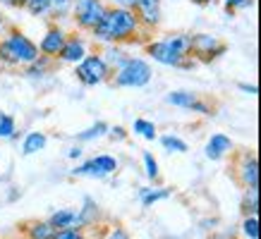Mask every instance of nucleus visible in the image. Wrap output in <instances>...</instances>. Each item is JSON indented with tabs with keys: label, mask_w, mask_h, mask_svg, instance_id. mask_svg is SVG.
I'll list each match as a JSON object with an SVG mask.
<instances>
[{
	"label": "nucleus",
	"mask_w": 261,
	"mask_h": 239,
	"mask_svg": "<svg viewBox=\"0 0 261 239\" xmlns=\"http://www.w3.org/2000/svg\"><path fill=\"white\" fill-rule=\"evenodd\" d=\"M139 29H142V24H139V17H137L135 10L108 8L101 24L91 34H94L96 41H103V43H125V41L135 39Z\"/></svg>",
	"instance_id": "1"
},
{
	"label": "nucleus",
	"mask_w": 261,
	"mask_h": 239,
	"mask_svg": "<svg viewBox=\"0 0 261 239\" xmlns=\"http://www.w3.org/2000/svg\"><path fill=\"white\" fill-rule=\"evenodd\" d=\"M146 53H149L156 63L166 65V67H192V36L190 34H170L161 41H151L146 43Z\"/></svg>",
	"instance_id": "2"
},
{
	"label": "nucleus",
	"mask_w": 261,
	"mask_h": 239,
	"mask_svg": "<svg viewBox=\"0 0 261 239\" xmlns=\"http://www.w3.org/2000/svg\"><path fill=\"white\" fill-rule=\"evenodd\" d=\"M34 60H39V48L29 36H24L19 29H10L0 39V63L10 67H27Z\"/></svg>",
	"instance_id": "3"
},
{
	"label": "nucleus",
	"mask_w": 261,
	"mask_h": 239,
	"mask_svg": "<svg viewBox=\"0 0 261 239\" xmlns=\"http://www.w3.org/2000/svg\"><path fill=\"white\" fill-rule=\"evenodd\" d=\"M153 77L151 65L142 57H125L122 63L115 67V84L125 88H142L146 86Z\"/></svg>",
	"instance_id": "4"
},
{
	"label": "nucleus",
	"mask_w": 261,
	"mask_h": 239,
	"mask_svg": "<svg viewBox=\"0 0 261 239\" xmlns=\"http://www.w3.org/2000/svg\"><path fill=\"white\" fill-rule=\"evenodd\" d=\"M74 74L84 86H96L111 79V65L106 63L103 55L96 53V55H87L80 65H74Z\"/></svg>",
	"instance_id": "5"
},
{
	"label": "nucleus",
	"mask_w": 261,
	"mask_h": 239,
	"mask_svg": "<svg viewBox=\"0 0 261 239\" xmlns=\"http://www.w3.org/2000/svg\"><path fill=\"white\" fill-rule=\"evenodd\" d=\"M106 10L108 8L103 5V0H72V17H74L80 29L94 32L96 26L101 24Z\"/></svg>",
	"instance_id": "6"
},
{
	"label": "nucleus",
	"mask_w": 261,
	"mask_h": 239,
	"mask_svg": "<svg viewBox=\"0 0 261 239\" xmlns=\"http://www.w3.org/2000/svg\"><path fill=\"white\" fill-rule=\"evenodd\" d=\"M118 170V158H113L108 153H101V156H94L89 158L87 163H82L72 170L74 177H96V180H103V177L113 175Z\"/></svg>",
	"instance_id": "7"
},
{
	"label": "nucleus",
	"mask_w": 261,
	"mask_h": 239,
	"mask_svg": "<svg viewBox=\"0 0 261 239\" xmlns=\"http://www.w3.org/2000/svg\"><path fill=\"white\" fill-rule=\"evenodd\" d=\"M235 175L245 189H259V160L254 153H242L235 165Z\"/></svg>",
	"instance_id": "8"
},
{
	"label": "nucleus",
	"mask_w": 261,
	"mask_h": 239,
	"mask_svg": "<svg viewBox=\"0 0 261 239\" xmlns=\"http://www.w3.org/2000/svg\"><path fill=\"white\" fill-rule=\"evenodd\" d=\"M192 53L199 60H214V57L225 53V46L211 34H194L192 36Z\"/></svg>",
	"instance_id": "9"
},
{
	"label": "nucleus",
	"mask_w": 261,
	"mask_h": 239,
	"mask_svg": "<svg viewBox=\"0 0 261 239\" xmlns=\"http://www.w3.org/2000/svg\"><path fill=\"white\" fill-rule=\"evenodd\" d=\"M65 41H67V34L60 29V26H50L46 34H43V39L36 48H39V55L48 57V60H53V57L60 55V50H63Z\"/></svg>",
	"instance_id": "10"
},
{
	"label": "nucleus",
	"mask_w": 261,
	"mask_h": 239,
	"mask_svg": "<svg viewBox=\"0 0 261 239\" xmlns=\"http://www.w3.org/2000/svg\"><path fill=\"white\" fill-rule=\"evenodd\" d=\"M87 55L89 53H87L84 41H82L80 36H67L63 50H60V55H58V60H60V63H67V65H80Z\"/></svg>",
	"instance_id": "11"
},
{
	"label": "nucleus",
	"mask_w": 261,
	"mask_h": 239,
	"mask_svg": "<svg viewBox=\"0 0 261 239\" xmlns=\"http://www.w3.org/2000/svg\"><path fill=\"white\" fill-rule=\"evenodd\" d=\"M135 12L139 24L144 26H159L161 24V0H137Z\"/></svg>",
	"instance_id": "12"
},
{
	"label": "nucleus",
	"mask_w": 261,
	"mask_h": 239,
	"mask_svg": "<svg viewBox=\"0 0 261 239\" xmlns=\"http://www.w3.org/2000/svg\"><path fill=\"white\" fill-rule=\"evenodd\" d=\"M230 151H232V141H230V136H225V134H214L206 141V148H204L208 160H221V158H225Z\"/></svg>",
	"instance_id": "13"
},
{
	"label": "nucleus",
	"mask_w": 261,
	"mask_h": 239,
	"mask_svg": "<svg viewBox=\"0 0 261 239\" xmlns=\"http://www.w3.org/2000/svg\"><path fill=\"white\" fill-rule=\"evenodd\" d=\"M24 234L27 239H53L56 227L48 223V220H32V223H24Z\"/></svg>",
	"instance_id": "14"
},
{
	"label": "nucleus",
	"mask_w": 261,
	"mask_h": 239,
	"mask_svg": "<svg viewBox=\"0 0 261 239\" xmlns=\"http://www.w3.org/2000/svg\"><path fill=\"white\" fill-rule=\"evenodd\" d=\"M48 223L53 225L56 230H70V227H77V211H72V208H58L56 213L48 218Z\"/></svg>",
	"instance_id": "15"
},
{
	"label": "nucleus",
	"mask_w": 261,
	"mask_h": 239,
	"mask_svg": "<svg viewBox=\"0 0 261 239\" xmlns=\"http://www.w3.org/2000/svg\"><path fill=\"white\" fill-rule=\"evenodd\" d=\"M96 218H98V206H96V201L84 199V208L77 211V227H74V230H84L89 225H94Z\"/></svg>",
	"instance_id": "16"
},
{
	"label": "nucleus",
	"mask_w": 261,
	"mask_h": 239,
	"mask_svg": "<svg viewBox=\"0 0 261 239\" xmlns=\"http://www.w3.org/2000/svg\"><path fill=\"white\" fill-rule=\"evenodd\" d=\"M46 141L48 139L43 132H29L22 141V153L24 156H34V153L43 151V148H46Z\"/></svg>",
	"instance_id": "17"
},
{
	"label": "nucleus",
	"mask_w": 261,
	"mask_h": 239,
	"mask_svg": "<svg viewBox=\"0 0 261 239\" xmlns=\"http://www.w3.org/2000/svg\"><path fill=\"white\" fill-rule=\"evenodd\" d=\"M166 101L170 105H175V108H185V110H192V105L197 103L199 98L197 94H192V91H170V94L166 96Z\"/></svg>",
	"instance_id": "18"
},
{
	"label": "nucleus",
	"mask_w": 261,
	"mask_h": 239,
	"mask_svg": "<svg viewBox=\"0 0 261 239\" xmlns=\"http://www.w3.org/2000/svg\"><path fill=\"white\" fill-rule=\"evenodd\" d=\"M170 199V189H166V187H161V189H149V187H144L142 191H139V201H142L144 208L153 206V203H159V201H166Z\"/></svg>",
	"instance_id": "19"
},
{
	"label": "nucleus",
	"mask_w": 261,
	"mask_h": 239,
	"mask_svg": "<svg viewBox=\"0 0 261 239\" xmlns=\"http://www.w3.org/2000/svg\"><path fill=\"white\" fill-rule=\"evenodd\" d=\"M132 132L139 136H144L146 141H153L156 136H159V129H156V125L151 122V120H144V117H137L135 125H132Z\"/></svg>",
	"instance_id": "20"
},
{
	"label": "nucleus",
	"mask_w": 261,
	"mask_h": 239,
	"mask_svg": "<svg viewBox=\"0 0 261 239\" xmlns=\"http://www.w3.org/2000/svg\"><path fill=\"white\" fill-rule=\"evenodd\" d=\"M240 230L245 239H259V215H245Z\"/></svg>",
	"instance_id": "21"
},
{
	"label": "nucleus",
	"mask_w": 261,
	"mask_h": 239,
	"mask_svg": "<svg viewBox=\"0 0 261 239\" xmlns=\"http://www.w3.org/2000/svg\"><path fill=\"white\" fill-rule=\"evenodd\" d=\"M108 125L106 122H96L94 127H89V129H84V132H80L77 134V141H94V139H101V136H106L108 134Z\"/></svg>",
	"instance_id": "22"
},
{
	"label": "nucleus",
	"mask_w": 261,
	"mask_h": 239,
	"mask_svg": "<svg viewBox=\"0 0 261 239\" xmlns=\"http://www.w3.org/2000/svg\"><path fill=\"white\" fill-rule=\"evenodd\" d=\"M161 146H163L166 151H170V153H187V143L182 141L180 136H175V134L161 136Z\"/></svg>",
	"instance_id": "23"
},
{
	"label": "nucleus",
	"mask_w": 261,
	"mask_h": 239,
	"mask_svg": "<svg viewBox=\"0 0 261 239\" xmlns=\"http://www.w3.org/2000/svg\"><path fill=\"white\" fill-rule=\"evenodd\" d=\"M245 215H259V191L256 189H247L245 201H242Z\"/></svg>",
	"instance_id": "24"
},
{
	"label": "nucleus",
	"mask_w": 261,
	"mask_h": 239,
	"mask_svg": "<svg viewBox=\"0 0 261 239\" xmlns=\"http://www.w3.org/2000/svg\"><path fill=\"white\" fill-rule=\"evenodd\" d=\"M22 5L36 17L50 12V0H22Z\"/></svg>",
	"instance_id": "25"
},
{
	"label": "nucleus",
	"mask_w": 261,
	"mask_h": 239,
	"mask_svg": "<svg viewBox=\"0 0 261 239\" xmlns=\"http://www.w3.org/2000/svg\"><path fill=\"white\" fill-rule=\"evenodd\" d=\"M48 65H50V60L48 57H43V55H39V60H34L32 65H27L24 70H27V74L29 77H43L48 72Z\"/></svg>",
	"instance_id": "26"
},
{
	"label": "nucleus",
	"mask_w": 261,
	"mask_h": 239,
	"mask_svg": "<svg viewBox=\"0 0 261 239\" xmlns=\"http://www.w3.org/2000/svg\"><path fill=\"white\" fill-rule=\"evenodd\" d=\"M15 136V117L0 112V139H12Z\"/></svg>",
	"instance_id": "27"
},
{
	"label": "nucleus",
	"mask_w": 261,
	"mask_h": 239,
	"mask_svg": "<svg viewBox=\"0 0 261 239\" xmlns=\"http://www.w3.org/2000/svg\"><path fill=\"white\" fill-rule=\"evenodd\" d=\"M144 167H146V177L149 180H159V160L153 158V153H144Z\"/></svg>",
	"instance_id": "28"
},
{
	"label": "nucleus",
	"mask_w": 261,
	"mask_h": 239,
	"mask_svg": "<svg viewBox=\"0 0 261 239\" xmlns=\"http://www.w3.org/2000/svg\"><path fill=\"white\" fill-rule=\"evenodd\" d=\"M72 10V0H50V12L58 17H63L67 15Z\"/></svg>",
	"instance_id": "29"
},
{
	"label": "nucleus",
	"mask_w": 261,
	"mask_h": 239,
	"mask_svg": "<svg viewBox=\"0 0 261 239\" xmlns=\"http://www.w3.org/2000/svg\"><path fill=\"white\" fill-rule=\"evenodd\" d=\"M254 5V0H225V10H228V15L232 17L235 10H249Z\"/></svg>",
	"instance_id": "30"
},
{
	"label": "nucleus",
	"mask_w": 261,
	"mask_h": 239,
	"mask_svg": "<svg viewBox=\"0 0 261 239\" xmlns=\"http://www.w3.org/2000/svg\"><path fill=\"white\" fill-rule=\"evenodd\" d=\"M53 239H87V234H84L82 230H74V227H70V230H56Z\"/></svg>",
	"instance_id": "31"
},
{
	"label": "nucleus",
	"mask_w": 261,
	"mask_h": 239,
	"mask_svg": "<svg viewBox=\"0 0 261 239\" xmlns=\"http://www.w3.org/2000/svg\"><path fill=\"white\" fill-rule=\"evenodd\" d=\"M106 239H132V237H129V232H127L125 227H113V230L106 234Z\"/></svg>",
	"instance_id": "32"
},
{
	"label": "nucleus",
	"mask_w": 261,
	"mask_h": 239,
	"mask_svg": "<svg viewBox=\"0 0 261 239\" xmlns=\"http://www.w3.org/2000/svg\"><path fill=\"white\" fill-rule=\"evenodd\" d=\"M108 134H111L113 139H120V141H122V139L127 136V132L122 127H111V129H108Z\"/></svg>",
	"instance_id": "33"
},
{
	"label": "nucleus",
	"mask_w": 261,
	"mask_h": 239,
	"mask_svg": "<svg viewBox=\"0 0 261 239\" xmlns=\"http://www.w3.org/2000/svg\"><path fill=\"white\" fill-rule=\"evenodd\" d=\"M67 156H70L72 160H74V158H80V156H82V146H72L70 151H67Z\"/></svg>",
	"instance_id": "34"
},
{
	"label": "nucleus",
	"mask_w": 261,
	"mask_h": 239,
	"mask_svg": "<svg viewBox=\"0 0 261 239\" xmlns=\"http://www.w3.org/2000/svg\"><path fill=\"white\" fill-rule=\"evenodd\" d=\"M137 5V0H118V8H129V10H135Z\"/></svg>",
	"instance_id": "35"
},
{
	"label": "nucleus",
	"mask_w": 261,
	"mask_h": 239,
	"mask_svg": "<svg viewBox=\"0 0 261 239\" xmlns=\"http://www.w3.org/2000/svg\"><path fill=\"white\" fill-rule=\"evenodd\" d=\"M240 91H247V94H256V86L254 84H240Z\"/></svg>",
	"instance_id": "36"
},
{
	"label": "nucleus",
	"mask_w": 261,
	"mask_h": 239,
	"mask_svg": "<svg viewBox=\"0 0 261 239\" xmlns=\"http://www.w3.org/2000/svg\"><path fill=\"white\" fill-rule=\"evenodd\" d=\"M192 3H194V5H199V8H204V5H211L214 0H192Z\"/></svg>",
	"instance_id": "37"
},
{
	"label": "nucleus",
	"mask_w": 261,
	"mask_h": 239,
	"mask_svg": "<svg viewBox=\"0 0 261 239\" xmlns=\"http://www.w3.org/2000/svg\"><path fill=\"white\" fill-rule=\"evenodd\" d=\"M5 29V17H3V12H0V32Z\"/></svg>",
	"instance_id": "38"
},
{
	"label": "nucleus",
	"mask_w": 261,
	"mask_h": 239,
	"mask_svg": "<svg viewBox=\"0 0 261 239\" xmlns=\"http://www.w3.org/2000/svg\"><path fill=\"white\" fill-rule=\"evenodd\" d=\"M163 239H173V237H163Z\"/></svg>",
	"instance_id": "39"
},
{
	"label": "nucleus",
	"mask_w": 261,
	"mask_h": 239,
	"mask_svg": "<svg viewBox=\"0 0 261 239\" xmlns=\"http://www.w3.org/2000/svg\"><path fill=\"white\" fill-rule=\"evenodd\" d=\"M0 3H3V0H0Z\"/></svg>",
	"instance_id": "40"
}]
</instances>
